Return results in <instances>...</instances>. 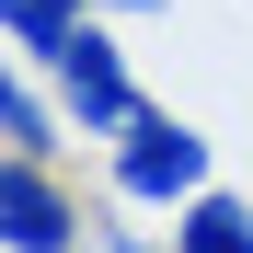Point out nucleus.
I'll list each match as a JSON object with an SVG mask.
<instances>
[{"instance_id": "6", "label": "nucleus", "mask_w": 253, "mask_h": 253, "mask_svg": "<svg viewBox=\"0 0 253 253\" xmlns=\"http://www.w3.org/2000/svg\"><path fill=\"white\" fill-rule=\"evenodd\" d=\"M0 138H12V161H46V150H58V104L35 92L23 69L0 81Z\"/></svg>"}, {"instance_id": "2", "label": "nucleus", "mask_w": 253, "mask_h": 253, "mask_svg": "<svg viewBox=\"0 0 253 253\" xmlns=\"http://www.w3.org/2000/svg\"><path fill=\"white\" fill-rule=\"evenodd\" d=\"M115 196L126 207H196L207 196V138H196L184 115H138L115 138Z\"/></svg>"}, {"instance_id": "1", "label": "nucleus", "mask_w": 253, "mask_h": 253, "mask_svg": "<svg viewBox=\"0 0 253 253\" xmlns=\"http://www.w3.org/2000/svg\"><path fill=\"white\" fill-rule=\"evenodd\" d=\"M46 69H58V104H69V126H81V138H126V126L150 115V104H138V81H126V46H115V23H104V12L81 23Z\"/></svg>"}, {"instance_id": "8", "label": "nucleus", "mask_w": 253, "mask_h": 253, "mask_svg": "<svg viewBox=\"0 0 253 253\" xmlns=\"http://www.w3.org/2000/svg\"><path fill=\"white\" fill-rule=\"evenodd\" d=\"M92 12H173V0H92Z\"/></svg>"}, {"instance_id": "7", "label": "nucleus", "mask_w": 253, "mask_h": 253, "mask_svg": "<svg viewBox=\"0 0 253 253\" xmlns=\"http://www.w3.org/2000/svg\"><path fill=\"white\" fill-rule=\"evenodd\" d=\"M92 253H150V242H138V230H104V219H92Z\"/></svg>"}, {"instance_id": "5", "label": "nucleus", "mask_w": 253, "mask_h": 253, "mask_svg": "<svg viewBox=\"0 0 253 253\" xmlns=\"http://www.w3.org/2000/svg\"><path fill=\"white\" fill-rule=\"evenodd\" d=\"M81 23H92V0H0V35H12V46L35 58V69H46L58 46H69V35Z\"/></svg>"}, {"instance_id": "4", "label": "nucleus", "mask_w": 253, "mask_h": 253, "mask_svg": "<svg viewBox=\"0 0 253 253\" xmlns=\"http://www.w3.org/2000/svg\"><path fill=\"white\" fill-rule=\"evenodd\" d=\"M173 253H253V207L207 184L196 207H173Z\"/></svg>"}, {"instance_id": "3", "label": "nucleus", "mask_w": 253, "mask_h": 253, "mask_svg": "<svg viewBox=\"0 0 253 253\" xmlns=\"http://www.w3.org/2000/svg\"><path fill=\"white\" fill-rule=\"evenodd\" d=\"M0 230H12V253H81L92 242L81 196L46 173V161H12V173H0Z\"/></svg>"}]
</instances>
